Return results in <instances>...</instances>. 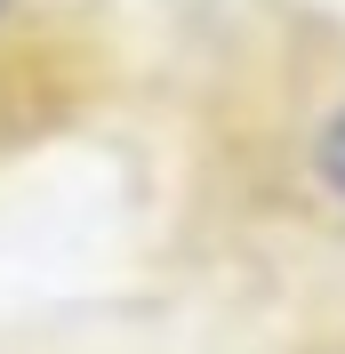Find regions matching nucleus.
Segmentation results:
<instances>
[{
  "label": "nucleus",
  "mask_w": 345,
  "mask_h": 354,
  "mask_svg": "<svg viewBox=\"0 0 345 354\" xmlns=\"http://www.w3.org/2000/svg\"><path fill=\"white\" fill-rule=\"evenodd\" d=\"M313 177H322L329 194H337V201H345V105H337V113H329L322 129H313Z\"/></svg>",
  "instance_id": "obj_1"
},
{
  "label": "nucleus",
  "mask_w": 345,
  "mask_h": 354,
  "mask_svg": "<svg viewBox=\"0 0 345 354\" xmlns=\"http://www.w3.org/2000/svg\"><path fill=\"white\" fill-rule=\"evenodd\" d=\"M0 17H8V0H0Z\"/></svg>",
  "instance_id": "obj_2"
}]
</instances>
